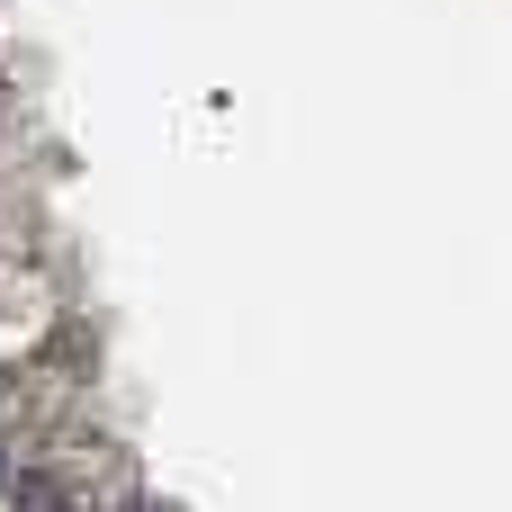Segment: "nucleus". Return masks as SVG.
<instances>
[]
</instances>
